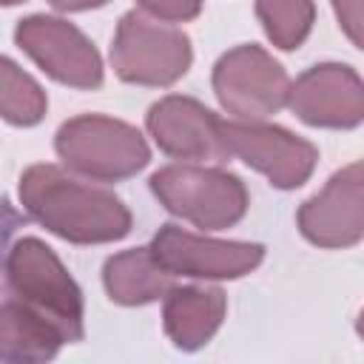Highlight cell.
<instances>
[{
	"label": "cell",
	"mask_w": 364,
	"mask_h": 364,
	"mask_svg": "<svg viewBox=\"0 0 364 364\" xmlns=\"http://www.w3.org/2000/svg\"><path fill=\"white\" fill-rule=\"evenodd\" d=\"M65 341L60 333L14 296L0 299V361L40 364L51 361Z\"/></svg>",
	"instance_id": "15"
},
{
	"label": "cell",
	"mask_w": 364,
	"mask_h": 364,
	"mask_svg": "<svg viewBox=\"0 0 364 364\" xmlns=\"http://www.w3.org/2000/svg\"><path fill=\"white\" fill-rule=\"evenodd\" d=\"M48 111V97L43 85L26 74L14 60L0 54V117L17 128H31L43 122Z\"/></svg>",
	"instance_id": "16"
},
{
	"label": "cell",
	"mask_w": 364,
	"mask_h": 364,
	"mask_svg": "<svg viewBox=\"0 0 364 364\" xmlns=\"http://www.w3.org/2000/svg\"><path fill=\"white\" fill-rule=\"evenodd\" d=\"M14 43L54 82L94 91L102 85V57L94 43L68 20L51 14H28L14 28Z\"/></svg>",
	"instance_id": "7"
},
{
	"label": "cell",
	"mask_w": 364,
	"mask_h": 364,
	"mask_svg": "<svg viewBox=\"0 0 364 364\" xmlns=\"http://www.w3.org/2000/svg\"><path fill=\"white\" fill-rule=\"evenodd\" d=\"M102 284L114 304L139 307L165 299V293L173 287V273L156 262L151 247H131L105 259Z\"/></svg>",
	"instance_id": "14"
},
{
	"label": "cell",
	"mask_w": 364,
	"mask_h": 364,
	"mask_svg": "<svg viewBox=\"0 0 364 364\" xmlns=\"http://www.w3.org/2000/svg\"><path fill=\"white\" fill-rule=\"evenodd\" d=\"M145 128L156 148L173 159L225 162L230 156L222 134V119L193 97L168 94L145 114Z\"/></svg>",
	"instance_id": "12"
},
{
	"label": "cell",
	"mask_w": 364,
	"mask_h": 364,
	"mask_svg": "<svg viewBox=\"0 0 364 364\" xmlns=\"http://www.w3.org/2000/svg\"><path fill=\"white\" fill-rule=\"evenodd\" d=\"M193 63L191 37L142 11H125L111 43V65L122 82L165 88L188 74Z\"/></svg>",
	"instance_id": "5"
},
{
	"label": "cell",
	"mask_w": 364,
	"mask_h": 364,
	"mask_svg": "<svg viewBox=\"0 0 364 364\" xmlns=\"http://www.w3.org/2000/svg\"><path fill=\"white\" fill-rule=\"evenodd\" d=\"M17 3H26V0H0V6H17Z\"/></svg>",
	"instance_id": "22"
},
{
	"label": "cell",
	"mask_w": 364,
	"mask_h": 364,
	"mask_svg": "<svg viewBox=\"0 0 364 364\" xmlns=\"http://www.w3.org/2000/svg\"><path fill=\"white\" fill-rule=\"evenodd\" d=\"M148 185L168 213L202 230H228L242 222L250 208L245 182L225 168L165 165L151 173Z\"/></svg>",
	"instance_id": "4"
},
{
	"label": "cell",
	"mask_w": 364,
	"mask_h": 364,
	"mask_svg": "<svg viewBox=\"0 0 364 364\" xmlns=\"http://www.w3.org/2000/svg\"><path fill=\"white\" fill-rule=\"evenodd\" d=\"M222 134L230 156H239L247 168L267 176L279 191L301 188L316 171L318 148L282 125L264 119H222Z\"/></svg>",
	"instance_id": "8"
},
{
	"label": "cell",
	"mask_w": 364,
	"mask_h": 364,
	"mask_svg": "<svg viewBox=\"0 0 364 364\" xmlns=\"http://www.w3.org/2000/svg\"><path fill=\"white\" fill-rule=\"evenodd\" d=\"M23 225V216L11 208V202L6 196H0V270L6 264V253L11 247V236L17 233V228Z\"/></svg>",
	"instance_id": "20"
},
{
	"label": "cell",
	"mask_w": 364,
	"mask_h": 364,
	"mask_svg": "<svg viewBox=\"0 0 364 364\" xmlns=\"http://www.w3.org/2000/svg\"><path fill=\"white\" fill-rule=\"evenodd\" d=\"M301 236L327 250H344L364 239V165L355 159L299 208Z\"/></svg>",
	"instance_id": "10"
},
{
	"label": "cell",
	"mask_w": 364,
	"mask_h": 364,
	"mask_svg": "<svg viewBox=\"0 0 364 364\" xmlns=\"http://www.w3.org/2000/svg\"><path fill=\"white\" fill-rule=\"evenodd\" d=\"M256 17L267 40L282 51H296L313 31V0H256Z\"/></svg>",
	"instance_id": "17"
},
{
	"label": "cell",
	"mask_w": 364,
	"mask_h": 364,
	"mask_svg": "<svg viewBox=\"0 0 364 364\" xmlns=\"http://www.w3.org/2000/svg\"><path fill=\"white\" fill-rule=\"evenodd\" d=\"M54 151L80 176L122 182L151 162V148L136 125L105 114H80L54 134Z\"/></svg>",
	"instance_id": "3"
},
{
	"label": "cell",
	"mask_w": 364,
	"mask_h": 364,
	"mask_svg": "<svg viewBox=\"0 0 364 364\" xmlns=\"http://www.w3.org/2000/svg\"><path fill=\"white\" fill-rule=\"evenodd\" d=\"M151 253L168 273L188 279H242L264 262V245L259 242H222L179 225H162L154 233Z\"/></svg>",
	"instance_id": "9"
},
{
	"label": "cell",
	"mask_w": 364,
	"mask_h": 364,
	"mask_svg": "<svg viewBox=\"0 0 364 364\" xmlns=\"http://www.w3.org/2000/svg\"><path fill=\"white\" fill-rule=\"evenodd\" d=\"M57 11H88V9H100L111 0H48Z\"/></svg>",
	"instance_id": "21"
},
{
	"label": "cell",
	"mask_w": 364,
	"mask_h": 364,
	"mask_svg": "<svg viewBox=\"0 0 364 364\" xmlns=\"http://www.w3.org/2000/svg\"><path fill=\"white\" fill-rule=\"evenodd\" d=\"M142 14L162 23H188L202 14V0H134Z\"/></svg>",
	"instance_id": "18"
},
{
	"label": "cell",
	"mask_w": 364,
	"mask_h": 364,
	"mask_svg": "<svg viewBox=\"0 0 364 364\" xmlns=\"http://www.w3.org/2000/svg\"><path fill=\"white\" fill-rule=\"evenodd\" d=\"M6 284L9 296L23 301L40 318H46L65 344L82 341L85 336V304L82 290L60 262V256L37 236L14 242L6 253Z\"/></svg>",
	"instance_id": "2"
},
{
	"label": "cell",
	"mask_w": 364,
	"mask_h": 364,
	"mask_svg": "<svg viewBox=\"0 0 364 364\" xmlns=\"http://www.w3.org/2000/svg\"><path fill=\"white\" fill-rule=\"evenodd\" d=\"M20 202L34 222L71 245H105L131 233V210L114 191L80 182L51 162L23 171Z\"/></svg>",
	"instance_id": "1"
},
{
	"label": "cell",
	"mask_w": 364,
	"mask_h": 364,
	"mask_svg": "<svg viewBox=\"0 0 364 364\" xmlns=\"http://www.w3.org/2000/svg\"><path fill=\"white\" fill-rule=\"evenodd\" d=\"M210 85L222 111H228L233 119L253 122L267 119L287 105L290 77L284 65L273 60V54H267L262 46L245 43L216 60Z\"/></svg>",
	"instance_id": "6"
},
{
	"label": "cell",
	"mask_w": 364,
	"mask_h": 364,
	"mask_svg": "<svg viewBox=\"0 0 364 364\" xmlns=\"http://www.w3.org/2000/svg\"><path fill=\"white\" fill-rule=\"evenodd\" d=\"M228 296L216 284H182L165 293L162 327L176 350H202L225 321Z\"/></svg>",
	"instance_id": "13"
},
{
	"label": "cell",
	"mask_w": 364,
	"mask_h": 364,
	"mask_svg": "<svg viewBox=\"0 0 364 364\" xmlns=\"http://www.w3.org/2000/svg\"><path fill=\"white\" fill-rule=\"evenodd\" d=\"M333 9L341 31L355 48H361V0H333Z\"/></svg>",
	"instance_id": "19"
},
{
	"label": "cell",
	"mask_w": 364,
	"mask_h": 364,
	"mask_svg": "<svg viewBox=\"0 0 364 364\" xmlns=\"http://www.w3.org/2000/svg\"><path fill=\"white\" fill-rule=\"evenodd\" d=\"M287 105L313 128L350 131L364 119V82L353 65L318 63L290 82Z\"/></svg>",
	"instance_id": "11"
}]
</instances>
